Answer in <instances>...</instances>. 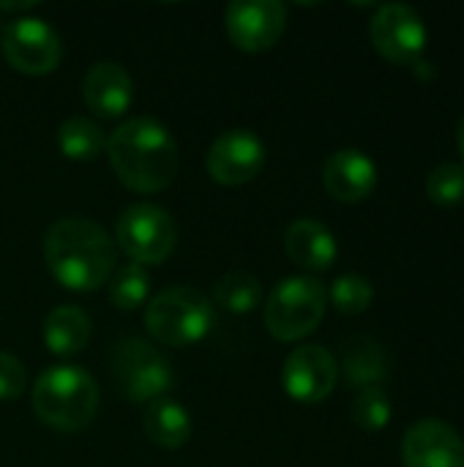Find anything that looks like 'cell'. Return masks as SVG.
Returning <instances> with one entry per match:
<instances>
[{
	"label": "cell",
	"instance_id": "obj_19",
	"mask_svg": "<svg viewBox=\"0 0 464 467\" xmlns=\"http://www.w3.org/2000/svg\"><path fill=\"white\" fill-rule=\"evenodd\" d=\"M90 317L71 304L55 306L44 320V342L55 356H77L90 342Z\"/></svg>",
	"mask_w": 464,
	"mask_h": 467
},
{
	"label": "cell",
	"instance_id": "obj_20",
	"mask_svg": "<svg viewBox=\"0 0 464 467\" xmlns=\"http://www.w3.org/2000/svg\"><path fill=\"white\" fill-rule=\"evenodd\" d=\"M263 304V282L249 271H230L213 287V306L232 315H249Z\"/></svg>",
	"mask_w": 464,
	"mask_h": 467
},
{
	"label": "cell",
	"instance_id": "obj_22",
	"mask_svg": "<svg viewBox=\"0 0 464 467\" xmlns=\"http://www.w3.org/2000/svg\"><path fill=\"white\" fill-rule=\"evenodd\" d=\"M150 296V276L142 265L126 263L109 276V301L120 312L139 309Z\"/></svg>",
	"mask_w": 464,
	"mask_h": 467
},
{
	"label": "cell",
	"instance_id": "obj_7",
	"mask_svg": "<svg viewBox=\"0 0 464 467\" xmlns=\"http://www.w3.org/2000/svg\"><path fill=\"white\" fill-rule=\"evenodd\" d=\"M115 238L131 263L159 265L175 252L178 227L164 208L153 202H139V205H129L120 213L115 224Z\"/></svg>",
	"mask_w": 464,
	"mask_h": 467
},
{
	"label": "cell",
	"instance_id": "obj_17",
	"mask_svg": "<svg viewBox=\"0 0 464 467\" xmlns=\"http://www.w3.org/2000/svg\"><path fill=\"white\" fill-rule=\"evenodd\" d=\"M391 361L386 348L372 339V337H350L345 342V356H342V375L347 386L353 389H380L388 380Z\"/></svg>",
	"mask_w": 464,
	"mask_h": 467
},
{
	"label": "cell",
	"instance_id": "obj_2",
	"mask_svg": "<svg viewBox=\"0 0 464 467\" xmlns=\"http://www.w3.org/2000/svg\"><path fill=\"white\" fill-rule=\"evenodd\" d=\"M44 260L52 276L74 293H90L115 274V244L90 219H57L44 235Z\"/></svg>",
	"mask_w": 464,
	"mask_h": 467
},
{
	"label": "cell",
	"instance_id": "obj_21",
	"mask_svg": "<svg viewBox=\"0 0 464 467\" xmlns=\"http://www.w3.org/2000/svg\"><path fill=\"white\" fill-rule=\"evenodd\" d=\"M57 148L66 159L88 161L107 148L104 129L90 118H68L57 126Z\"/></svg>",
	"mask_w": 464,
	"mask_h": 467
},
{
	"label": "cell",
	"instance_id": "obj_15",
	"mask_svg": "<svg viewBox=\"0 0 464 467\" xmlns=\"http://www.w3.org/2000/svg\"><path fill=\"white\" fill-rule=\"evenodd\" d=\"M82 99L98 118H120L134 101V79L115 60H98L85 71Z\"/></svg>",
	"mask_w": 464,
	"mask_h": 467
},
{
	"label": "cell",
	"instance_id": "obj_9",
	"mask_svg": "<svg viewBox=\"0 0 464 467\" xmlns=\"http://www.w3.org/2000/svg\"><path fill=\"white\" fill-rule=\"evenodd\" d=\"M369 36L375 49L394 66H413L416 60H421L429 38L421 14L405 3L380 5L369 22Z\"/></svg>",
	"mask_w": 464,
	"mask_h": 467
},
{
	"label": "cell",
	"instance_id": "obj_10",
	"mask_svg": "<svg viewBox=\"0 0 464 467\" xmlns=\"http://www.w3.org/2000/svg\"><path fill=\"white\" fill-rule=\"evenodd\" d=\"M265 142L249 129H230L219 134L205 156L208 175L222 186H243L265 167Z\"/></svg>",
	"mask_w": 464,
	"mask_h": 467
},
{
	"label": "cell",
	"instance_id": "obj_5",
	"mask_svg": "<svg viewBox=\"0 0 464 467\" xmlns=\"http://www.w3.org/2000/svg\"><path fill=\"white\" fill-rule=\"evenodd\" d=\"M328 290L314 276L282 279L265 301V328L279 342L306 339L325 317Z\"/></svg>",
	"mask_w": 464,
	"mask_h": 467
},
{
	"label": "cell",
	"instance_id": "obj_26",
	"mask_svg": "<svg viewBox=\"0 0 464 467\" xmlns=\"http://www.w3.org/2000/svg\"><path fill=\"white\" fill-rule=\"evenodd\" d=\"M25 386H27L25 364L16 356L0 350V402L19 400L25 394Z\"/></svg>",
	"mask_w": 464,
	"mask_h": 467
},
{
	"label": "cell",
	"instance_id": "obj_25",
	"mask_svg": "<svg viewBox=\"0 0 464 467\" xmlns=\"http://www.w3.org/2000/svg\"><path fill=\"white\" fill-rule=\"evenodd\" d=\"M427 197L435 205L454 208L464 202V167L457 161H443L427 175Z\"/></svg>",
	"mask_w": 464,
	"mask_h": 467
},
{
	"label": "cell",
	"instance_id": "obj_14",
	"mask_svg": "<svg viewBox=\"0 0 464 467\" xmlns=\"http://www.w3.org/2000/svg\"><path fill=\"white\" fill-rule=\"evenodd\" d=\"M323 186L339 202H364L377 189V164L356 148L334 150L323 164Z\"/></svg>",
	"mask_w": 464,
	"mask_h": 467
},
{
	"label": "cell",
	"instance_id": "obj_6",
	"mask_svg": "<svg viewBox=\"0 0 464 467\" xmlns=\"http://www.w3.org/2000/svg\"><path fill=\"white\" fill-rule=\"evenodd\" d=\"M109 369L118 394L134 405H150L172 389L170 361L139 337L120 339L112 348Z\"/></svg>",
	"mask_w": 464,
	"mask_h": 467
},
{
	"label": "cell",
	"instance_id": "obj_1",
	"mask_svg": "<svg viewBox=\"0 0 464 467\" xmlns=\"http://www.w3.org/2000/svg\"><path fill=\"white\" fill-rule=\"evenodd\" d=\"M107 156L118 181L139 194L167 189L180 167L175 137L164 123L148 115L120 123L107 137Z\"/></svg>",
	"mask_w": 464,
	"mask_h": 467
},
{
	"label": "cell",
	"instance_id": "obj_24",
	"mask_svg": "<svg viewBox=\"0 0 464 467\" xmlns=\"http://www.w3.org/2000/svg\"><path fill=\"white\" fill-rule=\"evenodd\" d=\"M353 424L364 432H380L391 421V400L383 389H361L350 405Z\"/></svg>",
	"mask_w": 464,
	"mask_h": 467
},
{
	"label": "cell",
	"instance_id": "obj_27",
	"mask_svg": "<svg viewBox=\"0 0 464 467\" xmlns=\"http://www.w3.org/2000/svg\"><path fill=\"white\" fill-rule=\"evenodd\" d=\"M30 8H36L33 0H25V3H3L0 0V14H19V11H30Z\"/></svg>",
	"mask_w": 464,
	"mask_h": 467
},
{
	"label": "cell",
	"instance_id": "obj_3",
	"mask_svg": "<svg viewBox=\"0 0 464 467\" xmlns=\"http://www.w3.org/2000/svg\"><path fill=\"white\" fill-rule=\"evenodd\" d=\"M30 402L41 424L57 432H82L98 413V386L82 367L60 364L38 375Z\"/></svg>",
	"mask_w": 464,
	"mask_h": 467
},
{
	"label": "cell",
	"instance_id": "obj_13",
	"mask_svg": "<svg viewBox=\"0 0 464 467\" xmlns=\"http://www.w3.org/2000/svg\"><path fill=\"white\" fill-rule=\"evenodd\" d=\"M405 467H464L462 435L438 419L416 421L402 438Z\"/></svg>",
	"mask_w": 464,
	"mask_h": 467
},
{
	"label": "cell",
	"instance_id": "obj_16",
	"mask_svg": "<svg viewBox=\"0 0 464 467\" xmlns=\"http://www.w3.org/2000/svg\"><path fill=\"white\" fill-rule=\"evenodd\" d=\"M287 257L306 271H328L336 263V235L317 219H298L284 233Z\"/></svg>",
	"mask_w": 464,
	"mask_h": 467
},
{
	"label": "cell",
	"instance_id": "obj_23",
	"mask_svg": "<svg viewBox=\"0 0 464 467\" xmlns=\"http://www.w3.org/2000/svg\"><path fill=\"white\" fill-rule=\"evenodd\" d=\"M328 298L342 315H364L375 301V287L361 274H342L339 279H334Z\"/></svg>",
	"mask_w": 464,
	"mask_h": 467
},
{
	"label": "cell",
	"instance_id": "obj_11",
	"mask_svg": "<svg viewBox=\"0 0 464 467\" xmlns=\"http://www.w3.org/2000/svg\"><path fill=\"white\" fill-rule=\"evenodd\" d=\"M224 25L238 49L265 52L282 38L287 27V8L279 0H235L227 5Z\"/></svg>",
	"mask_w": 464,
	"mask_h": 467
},
{
	"label": "cell",
	"instance_id": "obj_18",
	"mask_svg": "<svg viewBox=\"0 0 464 467\" xmlns=\"http://www.w3.org/2000/svg\"><path fill=\"white\" fill-rule=\"evenodd\" d=\"M142 427H145L148 441L159 449H167V451L186 446L191 438V430H194L189 410L170 397H161V400L148 405Z\"/></svg>",
	"mask_w": 464,
	"mask_h": 467
},
{
	"label": "cell",
	"instance_id": "obj_4",
	"mask_svg": "<svg viewBox=\"0 0 464 467\" xmlns=\"http://www.w3.org/2000/svg\"><path fill=\"white\" fill-rule=\"evenodd\" d=\"M148 334L167 348H189L213 328V301L194 287L175 285L159 290L145 306Z\"/></svg>",
	"mask_w": 464,
	"mask_h": 467
},
{
	"label": "cell",
	"instance_id": "obj_8",
	"mask_svg": "<svg viewBox=\"0 0 464 467\" xmlns=\"http://www.w3.org/2000/svg\"><path fill=\"white\" fill-rule=\"evenodd\" d=\"M0 52L5 63L27 77L52 74L63 57V44L55 27L38 16H16L5 22L0 36Z\"/></svg>",
	"mask_w": 464,
	"mask_h": 467
},
{
	"label": "cell",
	"instance_id": "obj_28",
	"mask_svg": "<svg viewBox=\"0 0 464 467\" xmlns=\"http://www.w3.org/2000/svg\"><path fill=\"white\" fill-rule=\"evenodd\" d=\"M457 145H459V153H462V167H464V118L459 120V129H457Z\"/></svg>",
	"mask_w": 464,
	"mask_h": 467
},
{
	"label": "cell",
	"instance_id": "obj_12",
	"mask_svg": "<svg viewBox=\"0 0 464 467\" xmlns=\"http://www.w3.org/2000/svg\"><path fill=\"white\" fill-rule=\"evenodd\" d=\"M339 380V364L323 345H301L295 348L282 369L284 391L304 405H317L328 400Z\"/></svg>",
	"mask_w": 464,
	"mask_h": 467
},
{
	"label": "cell",
	"instance_id": "obj_29",
	"mask_svg": "<svg viewBox=\"0 0 464 467\" xmlns=\"http://www.w3.org/2000/svg\"><path fill=\"white\" fill-rule=\"evenodd\" d=\"M3 30H5V16L0 14V36H3Z\"/></svg>",
	"mask_w": 464,
	"mask_h": 467
}]
</instances>
